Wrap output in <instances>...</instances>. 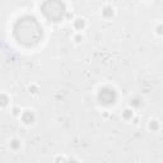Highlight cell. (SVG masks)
<instances>
[{"instance_id": "1", "label": "cell", "mask_w": 163, "mask_h": 163, "mask_svg": "<svg viewBox=\"0 0 163 163\" xmlns=\"http://www.w3.org/2000/svg\"><path fill=\"white\" fill-rule=\"evenodd\" d=\"M99 99L108 105V103H113V101L116 99V93H115V90L113 89H110V88H105L102 89L101 92H99Z\"/></svg>"}, {"instance_id": "2", "label": "cell", "mask_w": 163, "mask_h": 163, "mask_svg": "<svg viewBox=\"0 0 163 163\" xmlns=\"http://www.w3.org/2000/svg\"><path fill=\"white\" fill-rule=\"evenodd\" d=\"M23 120H24L26 124H30V122L33 120V115H32L31 112H26V113L23 115Z\"/></svg>"}]
</instances>
